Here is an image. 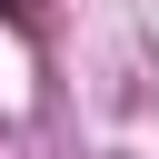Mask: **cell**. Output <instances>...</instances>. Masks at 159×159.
<instances>
[{
  "mask_svg": "<svg viewBox=\"0 0 159 159\" xmlns=\"http://www.w3.org/2000/svg\"><path fill=\"white\" fill-rule=\"evenodd\" d=\"M20 10H30V0H0V20H20Z\"/></svg>",
  "mask_w": 159,
  "mask_h": 159,
  "instance_id": "1",
  "label": "cell"
}]
</instances>
